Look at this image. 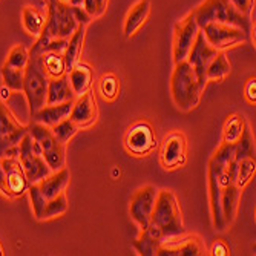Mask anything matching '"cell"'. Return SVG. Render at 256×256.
Listing matches in <instances>:
<instances>
[{
	"mask_svg": "<svg viewBox=\"0 0 256 256\" xmlns=\"http://www.w3.org/2000/svg\"><path fill=\"white\" fill-rule=\"evenodd\" d=\"M98 90L104 100L108 102H114L118 97L120 92V80L117 76L114 74H106L100 78L98 82Z\"/></svg>",
	"mask_w": 256,
	"mask_h": 256,
	"instance_id": "34",
	"label": "cell"
},
{
	"mask_svg": "<svg viewBox=\"0 0 256 256\" xmlns=\"http://www.w3.org/2000/svg\"><path fill=\"white\" fill-rule=\"evenodd\" d=\"M74 100H76V94L66 74L58 78H50L46 104H57V103L74 102Z\"/></svg>",
	"mask_w": 256,
	"mask_h": 256,
	"instance_id": "22",
	"label": "cell"
},
{
	"mask_svg": "<svg viewBox=\"0 0 256 256\" xmlns=\"http://www.w3.org/2000/svg\"><path fill=\"white\" fill-rule=\"evenodd\" d=\"M204 252H206L204 244L198 236L181 235L178 238L162 241L156 254L158 256H201L204 254Z\"/></svg>",
	"mask_w": 256,
	"mask_h": 256,
	"instance_id": "16",
	"label": "cell"
},
{
	"mask_svg": "<svg viewBox=\"0 0 256 256\" xmlns=\"http://www.w3.org/2000/svg\"><path fill=\"white\" fill-rule=\"evenodd\" d=\"M63 2H69V0H63Z\"/></svg>",
	"mask_w": 256,
	"mask_h": 256,
	"instance_id": "49",
	"label": "cell"
},
{
	"mask_svg": "<svg viewBox=\"0 0 256 256\" xmlns=\"http://www.w3.org/2000/svg\"><path fill=\"white\" fill-rule=\"evenodd\" d=\"M250 156H254V140L250 128L246 124L241 138L238 140V143H235V161Z\"/></svg>",
	"mask_w": 256,
	"mask_h": 256,
	"instance_id": "31",
	"label": "cell"
},
{
	"mask_svg": "<svg viewBox=\"0 0 256 256\" xmlns=\"http://www.w3.org/2000/svg\"><path fill=\"white\" fill-rule=\"evenodd\" d=\"M40 62L48 78H58L66 74L64 57L62 52H43L40 56Z\"/></svg>",
	"mask_w": 256,
	"mask_h": 256,
	"instance_id": "27",
	"label": "cell"
},
{
	"mask_svg": "<svg viewBox=\"0 0 256 256\" xmlns=\"http://www.w3.org/2000/svg\"><path fill=\"white\" fill-rule=\"evenodd\" d=\"M0 192H2L6 198H8V189H6V178H5V172L0 166Z\"/></svg>",
	"mask_w": 256,
	"mask_h": 256,
	"instance_id": "44",
	"label": "cell"
},
{
	"mask_svg": "<svg viewBox=\"0 0 256 256\" xmlns=\"http://www.w3.org/2000/svg\"><path fill=\"white\" fill-rule=\"evenodd\" d=\"M240 196H241V189L235 182H230V184L226 186V188H222L221 207H222V215H224V220H226L227 226H230L236 218Z\"/></svg>",
	"mask_w": 256,
	"mask_h": 256,
	"instance_id": "26",
	"label": "cell"
},
{
	"mask_svg": "<svg viewBox=\"0 0 256 256\" xmlns=\"http://www.w3.org/2000/svg\"><path fill=\"white\" fill-rule=\"evenodd\" d=\"M220 51H216L214 46L208 44V42L206 40L202 31L200 30L196 34V38L192 44V50L188 56V60L190 63V66L194 68V71L196 74L198 83L201 86V89L204 90L206 84H207V78H206V72H207V66L210 64V62L215 58V56Z\"/></svg>",
	"mask_w": 256,
	"mask_h": 256,
	"instance_id": "11",
	"label": "cell"
},
{
	"mask_svg": "<svg viewBox=\"0 0 256 256\" xmlns=\"http://www.w3.org/2000/svg\"><path fill=\"white\" fill-rule=\"evenodd\" d=\"M28 192H30V200H31V204H32L34 216H36L37 220L42 221L43 210H44V206H46V200L43 198V195H42V192H40V189H38L37 182L30 184Z\"/></svg>",
	"mask_w": 256,
	"mask_h": 256,
	"instance_id": "38",
	"label": "cell"
},
{
	"mask_svg": "<svg viewBox=\"0 0 256 256\" xmlns=\"http://www.w3.org/2000/svg\"><path fill=\"white\" fill-rule=\"evenodd\" d=\"M83 8L86 10V12L94 18V17H100L98 16V6L96 0H83Z\"/></svg>",
	"mask_w": 256,
	"mask_h": 256,
	"instance_id": "43",
	"label": "cell"
},
{
	"mask_svg": "<svg viewBox=\"0 0 256 256\" xmlns=\"http://www.w3.org/2000/svg\"><path fill=\"white\" fill-rule=\"evenodd\" d=\"M28 132L37 143L43 158L52 172L64 168V144L58 142L51 128L32 122L28 126Z\"/></svg>",
	"mask_w": 256,
	"mask_h": 256,
	"instance_id": "5",
	"label": "cell"
},
{
	"mask_svg": "<svg viewBox=\"0 0 256 256\" xmlns=\"http://www.w3.org/2000/svg\"><path fill=\"white\" fill-rule=\"evenodd\" d=\"M156 146L154 129L146 122H136L132 124L124 135V148L135 156L148 155Z\"/></svg>",
	"mask_w": 256,
	"mask_h": 256,
	"instance_id": "12",
	"label": "cell"
},
{
	"mask_svg": "<svg viewBox=\"0 0 256 256\" xmlns=\"http://www.w3.org/2000/svg\"><path fill=\"white\" fill-rule=\"evenodd\" d=\"M69 83L74 90L76 97L88 92L92 86V80H94V72H92V68L86 63H77L71 71L68 72Z\"/></svg>",
	"mask_w": 256,
	"mask_h": 256,
	"instance_id": "25",
	"label": "cell"
},
{
	"mask_svg": "<svg viewBox=\"0 0 256 256\" xmlns=\"http://www.w3.org/2000/svg\"><path fill=\"white\" fill-rule=\"evenodd\" d=\"M5 253H4V248H2V246H0V256H4Z\"/></svg>",
	"mask_w": 256,
	"mask_h": 256,
	"instance_id": "47",
	"label": "cell"
},
{
	"mask_svg": "<svg viewBox=\"0 0 256 256\" xmlns=\"http://www.w3.org/2000/svg\"><path fill=\"white\" fill-rule=\"evenodd\" d=\"M194 16L200 28H202L206 23L218 22L238 26L244 30L247 34H250L252 31L250 17L241 14L232 5L230 0H204L196 10H194Z\"/></svg>",
	"mask_w": 256,
	"mask_h": 256,
	"instance_id": "3",
	"label": "cell"
},
{
	"mask_svg": "<svg viewBox=\"0 0 256 256\" xmlns=\"http://www.w3.org/2000/svg\"><path fill=\"white\" fill-rule=\"evenodd\" d=\"M150 224L160 230L164 241L178 238L186 234L181 207L172 190H158Z\"/></svg>",
	"mask_w": 256,
	"mask_h": 256,
	"instance_id": "1",
	"label": "cell"
},
{
	"mask_svg": "<svg viewBox=\"0 0 256 256\" xmlns=\"http://www.w3.org/2000/svg\"><path fill=\"white\" fill-rule=\"evenodd\" d=\"M72 106H74V102H64V103H57V104H44L42 109H38L32 115L31 118L36 123L52 128L71 115Z\"/></svg>",
	"mask_w": 256,
	"mask_h": 256,
	"instance_id": "19",
	"label": "cell"
},
{
	"mask_svg": "<svg viewBox=\"0 0 256 256\" xmlns=\"http://www.w3.org/2000/svg\"><path fill=\"white\" fill-rule=\"evenodd\" d=\"M80 23L76 20L72 8L63 0H54L48 4V17L44 30L54 38H69Z\"/></svg>",
	"mask_w": 256,
	"mask_h": 256,
	"instance_id": "8",
	"label": "cell"
},
{
	"mask_svg": "<svg viewBox=\"0 0 256 256\" xmlns=\"http://www.w3.org/2000/svg\"><path fill=\"white\" fill-rule=\"evenodd\" d=\"M96 2H97V6H98V16H103L106 8H108L109 0H96Z\"/></svg>",
	"mask_w": 256,
	"mask_h": 256,
	"instance_id": "45",
	"label": "cell"
},
{
	"mask_svg": "<svg viewBox=\"0 0 256 256\" xmlns=\"http://www.w3.org/2000/svg\"><path fill=\"white\" fill-rule=\"evenodd\" d=\"M98 117L97 110V103L96 98L92 96V92H84V94L78 96L77 100H74V106L71 110V118L78 128H88L90 124H94Z\"/></svg>",
	"mask_w": 256,
	"mask_h": 256,
	"instance_id": "17",
	"label": "cell"
},
{
	"mask_svg": "<svg viewBox=\"0 0 256 256\" xmlns=\"http://www.w3.org/2000/svg\"><path fill=\"white\" fill-rule=\"evenodd\" d=\"M0 94H2V100H6L10 97V89L4 84V88L0 89Z\"/></svg>",
	"mask_w": 256,
	"mask_h": 256,
	"instance_id": "46",
	"label": "cell"
},
{
	"mask_svg": "<svg viewBox=\"0 0 256 256\" xmlns=\"http://www.w3.org/2000/svg\"><path fill=\"white\" fill-rule=\"evenodd\" d=\"M244 128H246V122L241 115H232V117H228L222 128V143H228V144L238 143V140L244 132Z\"/></svg>",
	"mask_w": 256,
	"mask_h": 256,
	"instance_id": "30",
	"label": "cell"
},
{
	"mask_svg": "<svg viewBox=\"0 0 256 256\" xmlns=\"http://www.w3.org/2000/svg\"><path fill=\"white\" fill-rule=\"evenodd\" d=\"M84 37H86V25H78L77 30L72 32V36L68 38L66 50L63 52L64 64H66V72L71 71V69L78 63L80 56L83 52Z\"/></svg>",
	"mask_w": 256,
	"mask_h": 256,
	"instance_id": "23",
	"label": "cell"
},
{
	"mask_svg": "<svg viewBox=\"0 0 256 256\" xmlns=\"http://www.w3.org/2000/svg\"><path fill=\"white\" fill-rule=\"evenodd\" d=\"M156 196H158V189L155 186H144V188L138 189L130 200V207H129L130 218L140 226L142 230L148 228V226L150 224V216L154 212Z\"/></svg>",
	"mask_w": 256,
	"mask_h": 256,
	"instance_id": "13",
	"label": "cell"
},
{
	"mask_svg": "<svg viewBox=\"0 0 256 256\" xmlns=\"http://www.w3.org/2000/svg\"><path fill=\"white\" fill-rule=\"evenodd\" d=\"M22 23L25 31L34 37H38L44 28L46 18L34 6H25L22 11Z\"/></svg>",
	"mask_w": 256,
	"mask_h": 256,
	"instance_id": "28",
	"label": "cell"
},
{
	"mask_svg": "<svg viewBox=\"0 0 256 256\" xmlns=\"http://www.w3.org/2000/svg\"><path fill=\"white\" fill-rule=\"evenodd\" d=\"M238 162L236 166V178H235V184L238 186L240 189H242L244 186L253 178L254 175V170H256V161H254V156H250V158H242Z\"/></svg>",
	"mask_w": 256,
	"mask_h": 256,
	"instance_id": "33",
	"label": "cell"
},
{
	"mask_svg": "<svg viewBox=\"0 0 256 256\" xmlns=\"http://www.w3.org/2000/svg\"><path fill=\"white\" fill-rule=\"evenodd\" d=\"M0 166H2L6 178V189L8 198H18L25 192H28L30 182L26 180L25 170L22 168L18 156H5L0 158Z\"/></svg>",
	"mask_w": 256,
	"mask_h": 256,
	"instance_id": "15",
	"label": "cell"
},
{
	"mask_svg": "<svg viewBox=\"0 0 256 256\" xmlns=\"http://www.w3.org/2000/svg\"><path fill=\"white\" fill-rule=\"evenodd\" d=\"M244 92H246V100L250 103V104H256V78L253 77V78H250L247 83H246V89H244Z\"/></svg>",
	"mask_w": 256,
	"mask_h": 256,
	"instance_id": "39",
	"label": "cell"
},
{
	"mask_svg": "<svg viewBox=\"0 0 256 256\" xmlns=\"http://www.w3.org/2000/svg\"><path fill=\"white\" fill-rule=\"evenodd\" d=\"M52 129V132H54V135L58 138V142L60 143H63V144H66L69 140H72L74 138V135L78 132V126L71 120V118H64V120H62L60 123H57L56 126H52L51 128Z\"/></svg>",
	"mask_w": 256,
	"mask_h": 256,
	"instance_id": "36",
	"label": "cell"
},
{
	"mask_svg": "<svg viewBox=\"0 0 256 256\" xmlns=\"http://www.w3.org/2000/svg\"><path fill=\"white\" fill-rule=\"evenodd\" d=\"M150 14V2L149 0H138V2L129 10L124 18V36L132 37L142 28Z\"/></svg>",
	"mask_w": 256,
	"mask_h": 256,
	"instance_id": "21",
	"label": "cell"
},
{
	"mask_svg": "<svg viewBox=\"0 0 256 256\" xmlns=\"http://www.w3.org/2000/svg\"><path fill=\"white\" fill-rule=\"evenodd\" d=\"M221 194L222 188L218 180L216 169L208 162V196H210V210H212V221L215 230H224L227 227L224 215H222V207H221Z\"/></svg>",
	"mask_w": 256,
	"mask_h": 256,
	"instance_id": "18",
	"label": "cell"
},
{
	"mask_svg": "<svg viewBox=\"0 0 256 256\" xmlns=\"http://www.w3.org/2000/svg\"><path fill=\"white\" fill-rule=\"evenodd\" d=\"M28 134V126L17 122L10 108L0 102V158L18 156V144Z\"/></svg>",
	"mask_w": 256,
	"mask_h": 256,
	"instance_id": "6",
	"label": "cell"
},
{
	"mask_svg": "<svg viewBox=\"0 0 256 256\" xmlns=\"http://www.w3.org/2000/svg\"><path fill=\"white\" fill-rule=\"evenodd\" d=\"M162 236L160 234V230L149 224L148 228L142 230V235H140L135 241H134V247L138 252V254L142 256H154L156 254L160 246L162 244Z\"/></svg>",
	"mask_w": 256,
	"mask_h": 256,
	"instance_id": "24",
	"label": "cell"
},
{
	"mask_svg": "<svg viewBox=\"0 0 256 256\" xmlns=\"http://www.w3.org/2000/svg\"><path fill=\"white\" fill-rule=\"evenodd\" d=\"M186 150H188V140L181 132H170L161 144L160 160L164 169L172 170L186 162Z\"/></svg>",
	"mask_w": 256,
	"mask_h": 256,
	"instance_id": "14",
	"label": "cell"
},
{
	"mask_svg": "<svg viewBox=\"0 0 256 256\" xmlns=\"http://www.w3.org/2000/svg\"><path fill=\"white\" fill-rule=\"evenodd\" d=\"M68 184H69V170L66 168H62L56 172H51L48 176H44L43 180H40L37 182L38 189H40V192L46 201L57 196L62 192H64Z\"/></svg>",
	"mask_w": 256,
	"mask_h": 256,
	"instance_id": "20",
	"label": "cell"
},
{
	"mask_svg": "<svg viewBox=\"0 0 256 256\" xmlns=\"http://www.w3.org/2000/svg\"><path fill=\"white\" fill-rule=\"evenodd\" d=\"M18 160L22 162V168L25 170L30 184L38 182L52 172L30 132L22 138L18 144Z\"/></svg>",
	"mask_w": 256,
	"mask_h": 256,
	"instance_id": "7",
	"label": "cell"
},
{
	"mask_svg": "<svg viewBox=\"0 0 256 256\" xmlns=\"http://www.w3.org/2000/svg\"><path fill=\"white\" fill-rule=\"evenodd\" d=\"M170 92L175 106L182 112H190L200 104L202 89L198 83L194 68L188 60L175 63L170 78Z\"/></svg>",
	"mask_w": 256,
	"mask_h": 256,
	"instance_id": "2",
	"label": "cell"
},
{
	"mask_svg": "<svg viewBox=\"0 0 256 256\" xmlns=\"http://www.w3.org/2000/svg\"><path fill=\"white\" fill-rule=\"evenodd\" d=\"M208 42V44L214 46L216 51H224L232 46L241 44L248 40V34L234 25H227V23H218L210 22L206 23L202 28H200Z\"/></svg>",
	"mask_w": 256,
	"mask_h": 256,
	"instance_id": "9",
	"label": "cell"
},
{
	"mask_svg": "<svg viewBox=\"0 0 256 256\" xmlns=\"http://www.w3.org/2000/svg\"><path fill=\"white\" fill-rule=\"evenodd\" d=\"M212 254L214 256H227V254H230V250L222 240H218L212 246Z\"/></svg>",
	"mask_w": 256,
	"mask_h": 256,
	"instance_id": "42",
	"label": "cell"
},
{
	"mask_svg": "<svg viewBox=\"0 0 256 256\" xmlns=\"http://www.w3.org/2000/svg\"><path fill=\"white\" fill-rule=\"evenodd\" d=\"M230 62L227 58V56L220 51L215 58L210 62V64L207 66V72H206V78L214 80V82H222L228 74H230Z\"/></svg>",
	"mask_w": 256,
	"mask_h": 256,
	"instance_id": "29",
	"label": "cell"
},
{
	"mask_svg": "<svg viewBox=\"0 0 256 256\" xmlns=\"http://www.w3.org/2000/svg\"><path fill=\"white\" fill-rule=\"evenodd\" d=\"M48 83L50 78L43 71L40 62V56L30 52L28 64L23 71V92H25L30 114L32 115L46 104V96H48Z\"/></svg>",
	"mask_w": 256,
	"mask_h": 256,
	"instance_id": "4",
	"label": "cell"
},
{
	"mask_svg": "<svg viewBox=\"0 0 256 256\" xmlns=\"http://www.w3.org/2000/svg\"><path fill=\"white\" fill-rule=\"evenodd\" d=\"M46 2H48V4H50V2H54V0H46Z\"/></svg>",
	"mask_w": 256,
	"mask_h": 256,
	"instance_id": "48",
	"label": "cell"
},
{
	"mask_svg": "<svg viewBox=\"0 0 256 256\" xmlns=\"http://www.w3.org/2000/svg\"><path fill=\"white\" fill-rule=\"evenodd\" d=\"M200 26L195 20L194 11L189 12L184 18L176 22L174 30V62H182L188 58L192 44L196 38Z\"/></svg>",
	"mask_w": 256,
	"mask_h": 256,
	"instance_id": "10",
	"label": "cell"
},
{
	"mask_svg": "<svg viewBox=\"0 0 256 256\" xmlns=\"http://www.w3.org/2000/svg\"><path fill=\"white\" fill-rule=\"evenodd\" d=\"M23 71H25V69H17V68L4 64L2 68L4 84L10 90H22L23 89Z\"/></svg>",
	"mask_w": 256,
	"mask_h": 256,
	"instance_id": "35",
	"label": "cell"
},
{
	"mask_svg": "<svg viewBox=\"0 0 256 256\" xmlns=\"http://www.w3.org/2000/svg\"><path fill=\"white\" fill-rule=\"evenodd\" d=\"M72 8V12H74V17L76 20L80 23V25H89V23L92 22V17L86 12V10L83 6H71Z\"/></svg>",
	"mask_w": 256,
	"mask_h": 256,
	"instance_id": "40",
	"label": "cell"
},
{
	"mask_svg": "<svg viewBox=\"0 0 256 256\" xmlns=\"http://www.w3.org/2000/svg\"><path fill=\"white\" fill-rule=\"evenodd\" d=\"M66 210H68V198H66V192H62L57 196H54V198L46 201L42 221L43 220H51V218L60 216Z\"/></svg>",
	"mask_w": 256,
	"mask_h": 256,
	"instance_id": "32",
	"label": "cell"
},
{
	"mask_svg": "<svg viewBox=\"0 0 256 256\" xmlns=\"http://www.w3.org/2000/svg\"><path fill=\"white\" fill-rule=\"evenodd\" d=\"M230 2L244 16H248L252 11V6H253V0H230Z\"/></svg>",
	"mask_w": 256,
	"mask_h": 256,
	"instance_id": "41",
	"label": "cell"
},
{
	"mask_svg": "<svg viewBox=\"0 0 256 256\" xmlns=\"http://www.w3.org/2000/svg\"><path fill=\"white\" fill-rule=\"evenodd\" d=\"M28 60H30V51L23 44H16L10 51L5 64L17 68V69H25L28 64Z\"/></svg>",
	"mask_w": 256,
	"mask_h": 256,
	"instance_id": "37",
	"label": "cell"
}]
</instances>
